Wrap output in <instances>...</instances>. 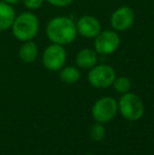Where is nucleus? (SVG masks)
Wrapping results in <instances>:
<instances>
[{"instance_id":"obj_16","label":"nucleus","mask_w":154,"mask_h":155,"mask_svg":"<svg viewBox=\"0 0 154 155\" xmlns=\"http://www.w3.org/2000/svg\"><path fill=\"white\" fill-rule=\"evenodd\" d=\"M44 1L45 0H22V3L28 10L34 11L41 8L42 4L44 3Z\"/></svg>"},{"instance_id":"obj_12","label":"nucleus","mask_w":154,"mask_h":155,"mask_svg":"<svg viewBox=\"0 0 154 155\" xmlns=\"http://www.w3.org/2000/svg\"><path fill=\"white\" fill-rule=\"evenodd\" d=\"M38 47L33 40L25 41L20 45L18 51V56L20 60L25 63L34 62L38 57Z\"/></svg>"},{"instance_id":"obj_8","label":"nucleus","mask_w":154,"mask_h":155,"mask_svg":"<svg viewBox=\"0 0 154 155\" xmlns=\"http://www.w3.org/2000/svg\"><path fill=\"white\" fill-rule=\"evenodd\" d=\"M135 21V13L130 6L121 5L117 8L110 17V25L116 32H126L131 29Z\"/></svg>"},{"instance_id":"obj_15","label":"nucleus","mask_w":154,"mask_h":155,"mask_svg":"<svg viewBox=\"0 0 154 155\" xmlns=\"http://www.w3.org/2000/svg\"><path fill=\"white\" fill-rule=\"evenodd\" d=\"M106 136V129L103 124L96 123L94 124L90 129V137L94 141H101L103 137Z\"/></svg>"},{"instance_id":"obj_9","label":"nucleus","mask_w":154,"mask_h":155,"mask_svg":"<svg viewBox=\"0 0 154 155\" xmlns=\"http://www.w3.org/2000/svg\"><path fill=\"white\" fill-rule=\"evenodd\" d=\"M77 33L84 38L94 39L101 32V25L96 17L84 15L76 21Z\"/></svg>"},{"instance_id":"obj_17","label":"nucleus","mask_w":154,"mask_h":155,"mask_svg":"<svg viewBox=\"0 0 154 155\" xmlns=\"http://www.w3.org/2000/svg\"><path fill=\"white\" fill-rule=\"evenodd\" d=\"M45 1L51 5L56 6V8H66V6L72 4L74 0H45Z\"/></svg>"},{"instance_id":"obj_13","label":"nucleus","mask_w":154,"mask_h":155,"mask_svg":"<svg viewBox=\"0 0 154 155\" xmlns=\"http://www.w3.org/2000/svg\"><path fill=\"white\" fill-rule=\"evenodd\" d=\"M59 78L64 82L69 84H76L78 80L80 79V71L79 69L73 65H68L60 69L59 71Z\"/></svg>"},{"instance_id":"obj_14","label":"nucleus","mask_w":154,"mask_h":155,"mask_svg":"<svg viewBox=\"0 0 154 155\" xmlns=\"http://www.w3.org/2000/svg\"><path fill=\"white\" fill-rule=\"evenodd\" d=\"M112 86H113L114 90H115L117 93H120L121 95H123V94L130 92V89H131V80L128 77H126V76H119V77L116 76V78L114 79Z\"/></svg>"},{"instance_id":"obj_4","label":"nucleus","mask_w":154,"mask_h":155,"mask_svg":"<svg viewBox=\"0 0 154 155\" xmlns=\"http://www.w3.org/2000/svg\"><path fill=\"white\" fill-rule=\"evenodd\" d=\"M118 112L117 100L111 96H103L95 101L92 107V116L96 123L107 124L116 116Z\"/></svg>"},{"instance_id":"obj_7","label":"nucleus","mask_w":154,"mask_h":155,"mask_svg":"<svg viewBox=\"0 0 154 155\" xmlns=\"http://www.w3.org/2000/svg\"><path fill=\"white\" fill-rule=\"evenodd\" d=\"M120 45V37L114 30L101 31L94 38V50L100 55H111Z\"/></svg>"},{"instance_id":"obj_19","label":"nucleus","mask_w":154,"mask_h":155,"mask_svg":"<svg viewBox=\"0 0 154 155\" xmlns=\"http://www.w3.org/2000/svg\"><path fill=\"white\" fill-rule=\"evenodd\" d=\"M0 1H1V0H0Z\"/></svg>"},{"instance_id":"obj_10","label":"nucleus","mask_w":154,"mask_h":155,"mask_svg":"<svg viewBox=\"0 0 154 155\" xmlns=\"http://www.w3.org/2000/svg\"><path fill=\"white\" fill-rule=\"evenodd\" d=\"M75 61L78 68L84 70H90L92 69L94 65L97 64L98 61V54L94 49H90V48H84L78 51L75 57Z\"/></svg>"},{"instance_id":"obj_2","label":"nucleus","mask_w":154,"mask_h":155,"mask_svg":"<svg viewBox=\"0 0 154 155\" xmlns=\"http://www.w3.org/2000/svg\"><path fill=\"white\" fill-rule=\"evenodd\" d=\"M11 30L13 36L21 42L33 40L39 32L38 17L30 11L20 13L16 15Z\"/></svg>"},{"instance_id":"obj_5","label":"nucleus","mask_w":154,"mask_h":155,"mask_svg":"<svg viewBox=\"0 0 154 155\" xmlns=\"http://www.w3.org/2000/svg\"><path fill=\"white\" fill-rule=\"evenodd\" d=\"M116 72L109 64H96L88 73V81L93 88L106 89L113 84Z\"/></svg>"},{"instance_id":"obj_18","label":"nucleus","mask_w":154,"mask_h":155,"mask_svg":"<svg viewBox=\"0 0 154 155\" xmlns=\"http://www.w3.org/2000/svg\"><path fill=\"white\" fill-rule=\"evenodd\" d=\"M2 1L6 2V3L11 4V5H15V4H18L20 2H22V0H2Z\"/></svg>"},{"instance_id":"obj_6","label":"nucleus","mask_w":154,"mask_h":155,"mask_svg":"<svg viewBox=\"0 0 154 155\" xmlns=\"http://www.w3.org/2000/svg\"><path fill=\"white\" fill-rule=\"evenodd\" d=\"M43 67L51 72H58L64 67L67 61V51L64 45H48L41 56Z\"/></svg>"},{"instance_id":"obj_3","label":"nucleus","mask_w":154,"mask_h":155,"mask_svg":"<svg viewBox=\"0 0 154 155\" xmlns=\"http://www.w3.org/2000/svg\"><path fill=\"white\" fill-rule=\"evenodd\" d=\"M118 104V111L121 116L130 121H136L143 117L145 113V104L142 98L135 93L128 92L123 94Z\"/></svg>"},{"instance_id":"obj_11","label":"nucleus","mask_w":154,"mask_h":155,"mask_svg":"<svg viewBox=\"0 0 154 155\" xmlns=\"http://www.w3.org/2000/svg\"><path fill=\"white\" fill-rule=\"evenodd\" d=\"M16 18V12L13 5L4 1H0V32L11 30Z\"/></svg>"},{"instance_id":"obj_1","label":"nucleus","mask_w":154,"mask_h":155,"mask_svg":"<svg viewBox=\"0 0 154 155\" xmlns=\"http://www.w3.org/2000/svg\"><path fill=\"white\" fill-rule=\"evenodd\" d=\"M45 34L52 43L66 47L76 39V22L68 16H56L48 22Z\"/></svg>"}]
</instances>
